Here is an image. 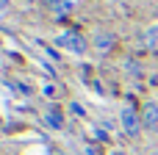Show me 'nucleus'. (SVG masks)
<instances>
[{
  "label": "nucleus",
  "mask_w": 158,
  "mask_h": 155,
  "mask_svg": "<svg viewBox=\"0 0 158 155\" xmlns=\"http://www.w3.org/2000/svg\"><path fill=\"white\" fill-rule=\"evenodd\" d=\"M44 94H47V97H58V89H56L53 83H47V86H44Z\"/></svg>",
  "instance_id": "8"
},
{
  "label": "nucleus",
  "mask_w": 158,
  "mask_h": 155,
  "mask_svg": "<svg viewBox=\"0 0 158 155\" xmlns=\"http://www.w3.org/2000/svg\"><path fill=\"white\" fill-rule=\"evenodd\" d=\"M44 122H47V128H53V130H64V116L56 114V111H47V114H44Z\"/></svg>",
  "instance_id": "5"
},
{
  "label": "nucleus",
  "mask_w": 158,
  "mask_h": 155,
  "mask_svg": "<svg viewBox=\"0 0 158 155\" xmlns=\"http://www.w3.org/2000/svg\"><path fill=\"white\" fill-rule=\"evenodd\" d=\"M142 128H147V130L158 128V105L156 103H147L142 108Z\"/></svg>",
  "instance_id": "3"
},
{
  "label": "nucleus",
  "mask_w": 158,
  "mask_h": 155,
  "mask_svg": "<svg viewBox=\"0 0 158 155\" xmlns=\"http://www.w3.org/2000/svg\"><path fill=\"white\" fill-rule=\"evenodd\" d=\"M6 11H8V3H6V0H0V14H6Z\"/></svg>",
  "instance_id": "9"
},
{
  "label": "nucleus",
  "mask_w": 158,
  "mask_h": 155,
  "mask_svg": "<svg viewBox=\"0 0 158 155\" xmlns=\"http://www.w3.org/2000/svg\"><path fill=\"white\" fill-rule=\"evenodd\" d=\"M56 44L64 50V53H72V55H83L86 53V39L75 31H64L56 36Z\"/></svg>",
  "instance_id": "1"
},
{
  "label": "nucleus",
  "mask_w": 158,
  "mask_h": 155,
  "mask_svg": "<svg viewBox=\"0 0 158 155\" xmlns=\"http://www.w3.org/2000/svg\"><path fill=\"white\" fill-rule=\"evenodd\" d=\"M119 125H122V130H125L128 136H136L139 128H142V116H139L131 105H125V108L119 111Z\"/></svg>",
  "instance_id": "2"
},
{
  "label": "nucleus",
  "mask_w": 158,
  "mask_h": 155,
  "mask_svg": "<svg viewBox=\"0 0 158 155\" xmlns=\"http://www.w3.org/2000/svg\"><path fill=\"white\" fill-rule=\"evenodd\" d=\"M86 155H97V150H94V147H89V150H86Z\"/></svg>",
  "instance_id": "10"
},
{
  "label": "nucleus",
  "mask_w": 158,
  "mask_h": 155,
  "mask_svg": "<svg viewBox=\"0 0 158 155\" xmlns=\"http://www.w3.org/2000/svg\"><path fill=\"white\" fill-rule=\"evenodd\" d=\"M144 44H147L150 50H158V25H150V28L144 31Z\"/></svg>",
  "instance_id": "6"
},
{
  "label": "nucleus",
  "mask_w": 158,
  "mask_h": 155,
  "mask_svg": "<svg viewBox=\"0 0 158 155\" xmlns=\"http://www.w3.org/2000/svg\"><path fill=\"white\" fill-rule=\"evenodd\" d=\"M111 47H114V33H108V31H97V36H94V50H97L100 55H106Z\"/></svg>",
  "instance_id": "4"
},
{
  "label": "nucleus",
  "mask_w": 158,
  "mask_h": 155,
  "mask_svg": "<svg viewBox=\"0 0 158 155\" xmlns=\"http://www.w3.org/2000/svg\"><path fill=\"white\" fill-rule=\"evenodd\" d=\"M47 6H53V11H67L69 8V3L67 0H44Z\"/></svg>",
  "instance_id": "7"
}]
</instances>
